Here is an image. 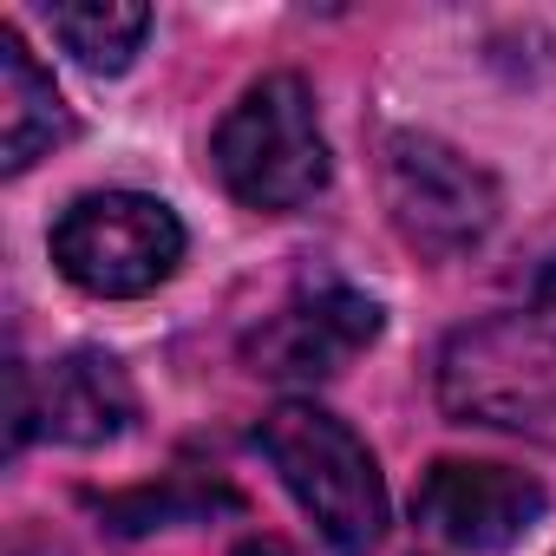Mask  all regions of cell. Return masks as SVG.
I'll return each mask as SVG.
<instances>
[{
	"label": "cell",
	"instance_id": "obj_10",
	"mask_svg": "<svg viewBox=\"0 0 556 556\" xmlns=\"http://www.w3.org/2000/svg\"><path fill=\"white\" fill-rule=\"evenodd\" d=\"M47 21H53V40L86 73H125L151 34V8H138V0H73V8H53Z\"/></svg>",
	"mask_w": 556,
	"mask_h": 556
},
{
	"label": "cell",
	"instance_id": "obj_12",
	"mask_svg": "<svg viewBox=\"0 0 556 556\" xmlns=\"http://www.w3.org/2000/svg\"><path fill=\"white\" fill-rule=\"evenodd\" d=\"M236 556H295V549H289L282 536H249V543H242Z\"/></svg>",
	"mask_w": 556,
	"mask_h": 556
},
{
	"label": "cell",
	"instance_id": "obj_5",
	"mask_svg": "<svg viewBox=\"0 0 556 556\" xmlns=\"http://www.w3.org/2000/svg\"><path fill=\"white\" fill-rule=\"evenodd\" d=\"M380 184H387V210H393L400 236L432 262L471 255L497 223L491 170H478L465 151H452L426 131H393L387 138Z\"/></svg>",
	"mask_w": 556,
	"mask_h": 556
},
{
	"label": "cell",
	"instance_id": "obj_1",
	"mask_svg": "<svg viewBox=\"0 0 556 556\" xmlns=\"http://www.w3.org/2000/svg\"><path fill=\"white\" fill-rule=\"evenodd\" d=\"M439 393L465 426L478 419L556 445V255H536L504 308L445 341Z\"/></svg>",
	"mask_w": 556,
	"mask_h": 556
},
{
	"label": "cell",
	"instance_id": "obj_2",
	"mask_svg": "<svg viewBox=\"0 0 556 556\" xmlns=\"http://www.w3.org/2000/svg\"><path fill=\"white\" fill-rule=\"evenodd\" d=\"M262 452L282 471V484L295 491V504L315 517V530L341 549V556H367L387 530V484L374 452L361 445V432L321 406H275L262 419Z\"/></svg>",
	"mask_w": 556,
	"mask_h": 556
},
{
	"label": "cell",
	"instance_id": "obj_3",
	"mask_svg": "<svg viewBox=\"0 0 556 556\" xmlns=\"http://www.w3.org/2000/svg\"><path fill=\"white\" fill-rule=\"evenodd\" d=\"M216 177L249 210H302L328 184V138L315 125V99L295 73L255 79L229 118L216 125Z\"/></svg>",
	"mask_w": 556,
	"mask_h": 556
},
{
	"label": "cell",
	"instance_id": "obj_8",
	"mask_svg": "<svg viewBox=\"0 0 556 556\" xmlns=\"http://www.w3.org/2000/svg\"><path fill=\"white\" fill-rule=\"evenodd\" d=\"M138 419V387L112 354H66L40 380V432L66 445H105Z\"/></svg>",
	"mask_w": 556,
	"mask_h": 556
},
{
	"label": "cell",
	"instance_id": "obj_11",
	"mask_svg": "<svg viewBox=\"0 0 556 556\" xmlns=\"http://www.w3.org/2000/svg\"><path fill=\"white\" fill-rule=\"evenodd\" d=\"M203 504H236V497H229V491H190V497H177V491H131V497H112L105 517H112L118 530H151V523L190 517V510H203Z\"/></svg>",
	"mask_w": 556,
	"mask_h": 556
},
{
	"label": "cell",
	"instance_id": "obj_4",
	"mask_svg": "<svg viewBox=\"0 0 556 556\" xmlns=\"http://www.w3.org/2000/svg\"><path fill=\"white\" fill-rule=\"evenodd\" d=\"M53 262H60L66 282H79L86 295L131 302V295H151L157 282L177 275L184 223L157 197L99 190V197H79L53 223Z\"/></svg>",
	"mask_w": 556,
	"mask_h": 556
},
{
	"label": "cell",
	"instance_id": "obj_7",
	"mask_svg": "<svg viewBox=\"0 0 556 556\" xmlns=\"http://www.w3.org/2000/svg\"><path fill=\"white\" fill-rule=\"evenodd\" d=\"M380 334V308L341 282L295 295L289 308H275L255 334H249V367L262 380H328L341 374L367 341Z\"/></svg>",
	"mask_w": 556,
	"mask_h": 556
},
{
	"label": "cell",
	"instance_id": "obj_6",
	"mask_svg": "<svg viewBox=\"0 0 556 556\" xmlns=\"http://www.w3.org/2000/svg\"><path fill=\"white\" fill-rule=\"evenodd\" d=\"M543 504L549 497L536 478H523L510 465H465V458H439L413 491V517L439 543L471 549V556H491V549H510L517 536H530Z\"/></svg>",
	"mask_w": 556,
	"mask_h": 556
},
{
	"label": "cell",
	"instance_id": "obj_9",
	"mask_svg": "<svg viewBox=\"0 0 556 556\" xmlns=\"http://www.w3.org/2000/svg\"><path fill=\"white\" fill-rule=\"evenodd\" d=\"M66 131H73V118H66L53 79L34 66V53L14 27H0V164L27 170Z\"/></svg>",
	"mask_w": 556,
	"mask_h": 556
}]
</instances>
